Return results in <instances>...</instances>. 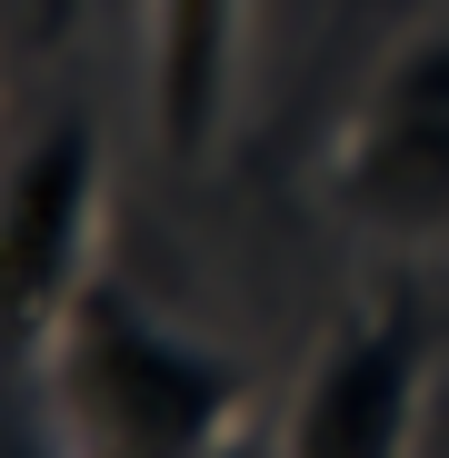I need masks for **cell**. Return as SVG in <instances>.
<instances>
[{
	"label": "cell",
	"mask_w": 449,
	"mask_h": 458,
	"mask_svg": "<svg viewBox=\"0 0 449 458\" xmlns=\"http://www.w3.org/2000/svg\"><path fill=\"white\" fill-rule=\"evenodd\" d=\"M40 389L81 458H210L250 419V359L170 329L100 269L40 359Z\"/></svg>",
	"instance_id": "6da1fadb"
},
{
	"label": "cell",
	"mask_w": 449,
	"mask_h": 458,
	"mask_svg": "<svg viewBox=\"0 0 449 458\" xmlns=\"http://www.w3.org/2000/svg\"><path fill=\"white\" fill-rule=\"evenodd\" d=\"M100 120L60 110L30 130V149L0 170V369H40L60 319L100 279Z\"/></svg>",
	"instance_id": "7a4b0ae2"
},
{
	"label": "cell",
	"mask_w": 449,
	"mask_h": 458,
	"mask_svg": "<svg viewBox=\"0 0 449 458\" xmlns=\"http://www.w3.org/2000/svg\"><path fill=\"white\" fill-rule=\"evenodd\" d=\"M330 209L369 240H449V21L410 30L330 140Z\"/></svg>",
	"instance_id": "3957f363"
},
{
	"label": "cell",
	"mask_w": 449,
	"mask_h": 458,
	"mask_svg": "<svg viewBox=\"0 0 449 458\" xmlns=\"http://www.w3.org/2000/svg\"><path fill=\"white\" fill-rule=\"evenodd\" d=\"M419 399H429V329L419 299H369L350 310L299 378L289 409V458H410L419 448Z\"/></svg>",
	"instance_id": "277c9868"
},
{
	"label": "cell",
	"mask_w": 449,
	"mask_h": 458,
	"mask_svg": "<svg viewBox=\"0 0 449 458\" xmlns=\"http://www.w3.org/2000/svg\"><path fill=\"white\" fill-rule=\"evenodd\" d=\"M240 40H250V0H150V130L170 160H210L220 120L240 90Z\"/></svg>",
	"instance_id": "5b68a950"
},
{
	"label": "cell",
	"mask_w": 449,
	"mask_h": 458,
	"mask_svg": "<svg viewBox=\"0 0 449 458\" xmlns=\"http://www.w3.org/2000/svg\"><path fill=\"white\" fill-rule=\"evenodd\" d=\"M0 458H81L50 389H21V369H0Z\"/></svg>",
	"instance_id": "8992f818"
},
{
	"label": "cell",
	"mask_w": 449,
	"mask_h": 458,
	"mask_svg": "<svg viewBox=\"0 0 449 458\" xmlns=\"http://www.w3.org/2000/svg\"><path fill=\"white\" fill-rule=\"evenodd\" d=\"M210 458H260V448H250V438H230V448H210Z\"/></svg>",
	"instance_id": "52a82bcc"
}]
</instances>
